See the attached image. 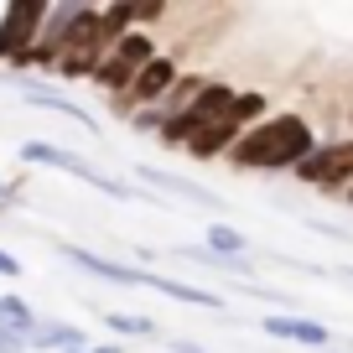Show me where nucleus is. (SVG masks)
Masks as SVG:
<instances>
[{
	"label": "nucleus",
	"instance_id": "obj_30",
	"mask_svg": "<svg viewBox=\"0 0 353 353\" xmlns=\"http://www.w3.org/2000/svg\"><path fill=\"white\" fill-rule=\"evenodd\" d=\"M348 130H353V110H348Z\"/></svg>",
	"mask_w": 353,
	"mask_h": 353
},
{
	"label": "nucleus",
	"instance_id": "obj_25",
	"mask_svg": "<svg viewBox=\"0 0 353 353\" xmlns=\"http://www.w3.org/2000/svg\"><path fill=\"white\" fill-rule=\"evenodd\" d=\"M161 348H166V353H208L203 343H192V338H166Z\"/></svg>",
	"mask_w": 353,
	"mask_h": 353
},
{
	"label": "nucleus",
	"instance_id": "obj_29",
	"mask_svg": "<svg viewBox=\"0 0 353 353\" xmlns=\"http://www.w3.org/2000/svg\"><path fill=\"white\" fill-rule=\"evenodd\" d=\"M68 353H88V348H68Z\"/></svg>",
	"mask_w": 353,
	"mask_h": 353
},
{
	"label": "nucleus",
	"instance_id": "obj_4",
	"mask_svg": "<svg viewBox=\"0 0 353 353\" xmlns=\"http://www.w3.org/2000/svg\"><path fill=\"white\" fill-rule=\"evenodd\" d=\"M234 99H239V88H234L229 78H208V88H203V94H198L182 114H172V120L161 125V135H156V141H161V145H182V151H188V145L198 141L213 120H223V114H229Z\"/></svg>",
	"mask_w": 353,
	"mask_h": 353
},
{
	"label": "nucleus",
	"instance_id": "obj_23",
	"mask_svg": "<svg viewBox=\"0 0 353 353\" xmlns=\"http://www.w3.org/2000/svg\"><path fill=\"white\" fill-rule=\"evenodd\" d=\"M21 182H0V213H11V208H21Z\"/></svg>",
	"mask_w": 353,
	"mask_h": 353
},
{
	"label": "nucleus",
	"instance_id": "obj_20",
	"mask_svg": "<svg viewBox=\"0 0 353 353\" xmlns=\"http://www.w3.org/2000/svg\"><path fill=\"white\" fill-rule=\"evenodd\" d=\"M125 6H130V32H151V26H161L166 16H172V6H166V0H141V6H135V0H125Z\"/></svg>",
	"mask_w": 353,
	"mask_h": 353
},
{
	"label": "nucleus",
	"instance_id": "obj_27",
	"mask_svg": "<svg viewBox=\"0 0 353 353\" xmlns=\"http://www.w3.org/2000/svg\"><path fill=\"white\" fill-rule=\"evenodd\" d=\"M338 276H343V281H353V265H338Z\"/></svg>",
	"mask_w": 353,
	"mask_h": 353
},
{
	"label": "nucleus",
	"instance_id": "obj_8",
	"mask_svg": "<svg viewBox=\"0 0 353 353\" xmlns=\"http://www.w3.org/2000/svg\"><path fill=\"white\" fill-rule=\"evenodd\" d=\"M135 182H141V188H151L156 198H182V203H198V208H223V198H219L213 188H203L198 176L166 172V166H151V161L135 166Z\"/></svg>",
	"mask_w": 353,
	"mask_h": 353
},
{
	"label": "nucleus",
	"instance_id": "obj_28",
	"mask_svg": "<svg viewBox=\"0 0 353 353\" xmlns=\"http://www.w3.org/2000/svg\"><path fill=\"white\" fill-rule=\"evenodd\" d=\"M343 203H348V208H353V188H348V192H343Z\"/></svg>",
	"mask_w": 353,
	"mask_h": 353
},
{
	"label": "nucleus",
	"instance_id": "obj_19",
	"mask_svg": "<svg viewBox=\"0 0 353 353\" xmlns=\"http://www.w3.org/2000/svg\"><path fill=\"white\" fill-rule=\"evenodd\" d=\"M203 244H208L213 254H229V260H239V254H250V239H244L234 223H208V234H203Z\"/></svg>",
	"mask_w": 353,
	"mask_h": 353
},
{
	"label": "nucleus",
	"instance_id": "obj_26",
	"mask_svg": "<svg viewBox=\"0 0 353 353\" xmlns=\"http://www.w3.org/2000/svg\"><path fill=\"white\" fill-rule=\"evenodd\" d=\"M88 353H125V343H114V338H110V343H94Z\"/></svg>",
	"mask_w": 353,
	"mask_h": 353
},
{
	"label": "nucleus",
	"instance_id": "obj_3",
	"mask_svg": "<svg viewBox=\"0 0 353 353\" xmlns=\"http://www.w3.org/2000/svg\"><path fill=\"white\" fill-rule=\"evenodd\" d=\"M265 114H270V99H265L260 88H239V99L229 104V114H223V120H213L208 130L188 145V156H192V161H223V156H229L234 145H239L244 135L265 120Z\"/></svg>",
	"mask_w": 353,
	"mask_h": 353
},
{
	"label": "nucleus",
	"instance_id": "obj_16",
	"mask_svg": "<svg viewBox=\"0 0 353 353\" xmlns=\"http://www.w3.org/2000/svg\"><path fill=\"white\" fill-rule=\"evenodd\" d=\"M114 57H120L130 73H141L145 63H156V57H161V47H156V32H125L120 42H114Z\"/></svg>",
	"mask_w": 353,
	"mask_h": 353
},
{
	"label": "nucleus",
	"instance_id": "obj_1",
	"mask_svg": "<svg viewBox=\"0 0 353 353\" xmlns=\"http://www.w3.org/2000/svg\"><path fill=\"white\" fill-rule=\"evenodd\" d=\"M317 145L322 141H317V130H312L307 114L281 110V114H265V120L223 156V166H234V172H260V176H281V172H296Z\"/></svg>",
	"mask_w": 353,
	"mask_h": 353
},
{
	"label": "nucleus",
	"instance_id": "obj_24",
	"mask_svg": "<svg viewBox=\"0 0 353 353\" xmlns=\"http://www.w3.org/2000/svg\"><path fill=\"white\" fill-rule=\"evenodd\" d=\"M0 353H26V338L11 327H0Z\"/></svg>",
	"mask_w": 353,
	"mask_h": 353
},
{
	"label": "nucleus",
	"instance_id": "obj_18",
	"mask_svg": "<svg viewBox=\"0 0 353 353\" xmlns=\"http://www.w3.org/2000/svg\"><path fill=\"white\" fill-rule=\"evenodd\" d=\"M0 327H11V332H21V338H32V332H37L32 301L16 296V291H0Z\"/></svg>",
	"mask_w": 353,
	"mask_h": 353
},
{
	"label": "nucleus",
	"instance_id": "obj_17",
	"mask_svg": "<svg viewBox=\"0 0 353 353\" xmlns=\"http://www.w3.org/2000/svg\"><path fill=\"white\" fill-rule=\"evenodd\" d=\"M203 88H208V73H188V68H182V78H176L172 88H166V99L156 104V110H161L166 120H172V114H182V110H188L192 99H198Z\"/></svg>",
	"mask_w": 353,
	"mask_h": 353
},
{
	"label": "nucleus",
	"instance_id": "obj_7",
	"mask_svg": "<svg viewBox=\"0 0 353 353\" xmlns=\"http://www.w3.org/2000/svg\"><path fill=\"white\" fill-rule=\"evenodd\" d=\"M42 16H47L42 0H11V6H0V63L21 57L26 47L37 42V32H42Z\"/></svg>",
	"mask_w": 353,
	"mask_h": 353
},
{
	"label": "nucleus",
	"instance_id": "obj_12",
	"mask_svg": "<svg viewBox=\"0 0 353 353\" xmlns=\"http://www.w3.org/2000/svg\"><path fill=\"white\" fill-rule=\"evenodd\" d=\"M172 260H188V265H203V270H219V276H244L254 281V260L250 254H239V260H229V254H213L208 244H172Z\"/></svg>",
	"mask_w": 353,
	"mask_h": 353
},
{
	"label": "nucleus",
	"instance_id": "obj_31",
	"mask_svg": "<svg viewBox=\"0 0 353 353\" xmlns=\"http://www.w3.org/2000/svg\"><path fill=\"white\" fill-rule=\"evenodd\" d=\"M327 353H343V348H327Z\"/></svg>",
	"mask_w": 353,
	"mask_h": 353
},
{
	"label": "nucleus",
	"instance_id": "obj_15",
	"mask_svg": "<svg viewBox=\"0 0 353 353\" xmlns=\"http://www.w3.org/2000/svg\"><path fill=\"white\" fill-rule=\"evenodd\" d=\"M88 83H94V88H99V94H104V99H110V104H120L125 99V94H130V83H135V73H130V68H125L120 63V57H99V68H94V78H88Z\"/></svg>",
	"mask_w": 353,
	"mask_h": 353
},
{
	"label": "nucleus",
	"instance_id": "obj_2",
	"mask_svg": "<svg viewBox=\"0 0 353 353\" xmlns=\"http://www.w3.org/2000/svg\"><path fill=\"white\" fill-rule=\"evenodd\" d=\"M16 156H21L26 166H52V172H63V176H78L83 188L104 192V198H114V203H151L141 188H130V182H120V176L99 172L88 156L68 151V145H57V141H21V151H16Z\"/></svg>",
	"mask_w": 353,
	"mask_h": 353
},
{
	"label": "nucleus",
	"instance_id": "obj_10",
	"mask_svg": "<svg viewBox=\"0 0 353 353\" xmlns=\"http://www.w3.org/2000/svg\"><path fill=\"white\" fill-rule=\"evenodd\" d=\"M260 332L265 338H281V343H301V348H312V353L332 348V327H322V322L307 317V312H265Z\"/></svg>",
	"mask_w": 353,
	"mask_h": 353
},
{
	"label": "nucleus",
	"instance_id": "obj_13",
	"mask_svg": "<svg viewBox=\"0 0 353 353\" xmlns=\"http://www.w3.org/2000/svg\"><path fill=\"white\" fill-rule=\"evenodd\" d=\"M104 327H110L114 343H125V338H135V343H166L161 322L141 317V312H104Z\"/></svg>",
	"mask_w": 353,
	"mask_h": 353
},
{
	"label": "nucleus",
	"instance_id": "obj_6",
	"mask_svg": "<svg viewBox=\"0 0 353 353\" xmlns=\"http://www.w3.org/2000/svg\"><path fill=\"white\" fill-rule=\"evenodd\" d=\"M57 254H63L73 270H83V276H94V281H110V286H141V291L156 286L151 265L114 260V254H99V250H88V244H57Z\"/></svg>",
	"mask_w": 353,
	"mask_h": 353
},
{
	"label": "nucleus",
	"instance_id": "obj_9",
	"mask_svg": "<svg viewBox=\"0 0 353 353\" xmlns=\"http://www.w3.org/2000/svg\"><path fill=\"white\" fill-rule=\"evenodd\" d=\"M0 83H11L16 94H21L26 104H32V110H52V114H68V120H73V125H83L88 135H99V120H94V114H88L78 99L57 94V88H52V78H11V73H6Z\"/></svg>",
	"mask_w": 353,
	"mask_h": 353
},
{
	"label": "nucleus",
	"instance_id": "obj_11",
	"mask_svg": "<svg viewBox=\"0 0 353 353\" xmlns=\"http://www.w3.org/2000/svg\"><path fill=\"white\" fill-rule=\"evenodd\" d=\"M68 348H94V343L78 322H63V317L37 322V332L26 338V353H68Z\"/></svg>",
	"mask_w": 353,
	"mask_h": 353
},
{
	"label": "nucleus",
	"instance_id": "obj_21",
	"mask_svg": "<svg viewBox=\"0 0 353 353\" xmlns=\"http://www.w3.org/2000/svg\"><path fill=\"white\" fill-rule=\"evenodd\" d=\"M161 125H166V114L156 110V104H151V110H135V114H130V130H135V135H161Z\"/></svg>",
	"mask_w": 353,
	"mask_h": 353
},
{
	"label": "nucleus",
	"instance_id": "obj_14",
	"mask_svg": "<svg viewBox=\"0 0 353 353\" xmlns=\"http://www.w3.org/2000/svg\"><path fill=\"white\" fill-rule=\"evenodd\" d=\"M156 296H172V301H182V307H208V312H223L229 301L219 296V291H208V286H188V281H172V276H161L156 270Z\"/></svg>",
	"mask_w": 353,
	"mask_h": 353
},
{
	"label": "nucleus",
	"instance_id": "obj_5",
	"mask_svg": "<svg viewBox=\"0 0 353 353\" xmlns=\"http://www.w3.org/2000/svg\"><path fill=\"white\" fill-rule=\"evenodd\" d=\"M291 176L307 182V188H317V192H327V198L348 192L353 188V135H343V141H322Z\"/></svg>",
	"mask_w": 353,
	"mask_h": 353
},
{
	"label": "nucleus",
	"instance_id": "obj_22",
	"mask_svg": "<svg viewBox=\"0 0 353 353\" xmlns=\"http://www.w3.org/2000/svg\"><path fill=\"white\" fill-rule=\"evenodd\" d=\"M21 270H26V265L16 260V254L6 250V244H0V281H21Z\"/></svg>",
	"mask_w": 353,
	"mask_h": 353
}]
</instances>
